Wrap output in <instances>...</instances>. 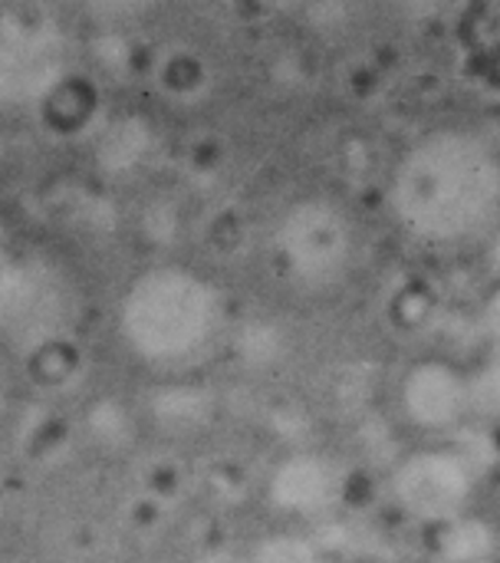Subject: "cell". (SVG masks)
I'll return each instance as SVG.
<instances>
[{
  "mask_svg": "<svg viewBox=\"0 0 500 563\" xmlns=\"http://www.w3.org/2000/svg\"><path fill=\"white\" fill-rule=\"evenodd\" d=\"M475 492V468L465 455L429 449L409 455L392 475V498L399 508L425 525H448L465 515Z\"/></svg>",
  "mask_w": 500,
  "mask_h": 563,
  "instance_id": "6",
  "label": "cell"
},
{
  "mask_svg": "<svg viewBox=\"0 0 500 563\" xmlns=\"http://www.w3.org/2000/svg\"><path fill=\"white\" fill-rule=\"evenodd\" d=\"M277 251L293 277L307 284H323L346 267L353 231L336 205L320 198L297 201L277 228Z\"/></svg>",
  "mask_w": 500,
  "mask_h": 563,
  "instance_id": "5",
  "label": "cell"
},
{
  "mask_svg": "<svg viewBox=\"0 0 500 563\" xmlns=\"http://www.w3.org/2000/svg\"><path fill=\"white\" fill-rule=\"evenodd\" d=\"M73 317L66 277L40 257H10L0 267V333L20 350L53 343Z\"/></svg>",
  "mask_w": 500,
  "mask_h": 563,
  "instance_id": "3",
  "label": "cell"
},
{
  "mask_svg": "<svg viewBox=\"0 0 500 563\" xmlns=\"http://www.w3.org/2000/svg\"><path fill=\"white\" fill-rule=\"evenodd\" d=\"M221 327L218 287L185 267L138 274L119 303V333L145 363H185L201 353Z\"/></svg>",
  "mask_w": 500,
  "mask_h": 563,
  "instance_id": "2",
  "label": "cell"
},
{
  "mask_svg": "<svg viewBox=\"0 0 500 563\" xmlns=\"http://www.w3.org/2000/svg\"><path fill=\"white\" fill-rule=\"evenodd\" d=\"M392 208L425 241L471 238L500 211L498 155L475 135L435 132L399 162Z\"/></svg>",
  "mask_w": 500,
  "mask_h": 563,
  "instance_id": "1",
  "label": "cell"
},
{
  "mask_svg": "<svg viewBox=\"0 0 500 563\" xmlns=\"http://www.w3.org/2000/svg\"><path fill=\"white\" fill-rule=\"evenodd\" d=\"M402 409L419 429L429 432L452 429L471 412L468 376H462L455 366L438 360L419 363L402 383Z\"/></svg>",
  "mask_w": 500,
  "mask_h": 563,
  "instance_id": "8",
  "label": "cell"
},
{
  "mask_svg": "<svg viewBox=\"0 0 500 563\" xmlns=\"http://www.w3.org/2000/svg\"><path fill=\"white\" fill-rule=\"evenodd\" d=\"M152 412L162 426L171 429H188V426H201L211 416V399L204 389H191V386H175V389H162L155 393Z\"/></svg>",
  "mask_w": 500,
  "mask_h": 563,
  "instance_id": "11",
  "label": "cell"
},
{
  "mask_svg": "<svg viewBox=\"0 0 500 563\" xmlns=\"http://www.w3.org/2000/svg\"><path fill=\"white\" fill-rule=\"evenodd\" d=\"M500 538L495 525L481 518H455L438 528L435 538V554L442 563H488L498 554Z\"/></svg>",
  "mask_w": 500,
  "mask_h": 563,
  "instance_id": "10",
  "label": "cell"
},
{
  "mask_svg": "<svg viewBox=\"0 0 500 563\" xmlns=\"http://www.w3.org/2000/svg\"><path fill=\"white\" fill-rule=\"evenodd\" d=\"M343 498V472L336 462L316 452H297L284 459L270 475V501L293 518L326 515Z\"/></svg>",
  "mask_w": 500,
  "mask_h": 563,
  "instance_id": "7",
  "label": "cell"
},
{
  "mask_svg": "<svg viewBox=\"0 0 500 563\" xmlns=\"http://www.w3.org/2000/svg\"><path fill=\"white\" fill-rule=\"evenodd\" d=\"M66 76V40L43 16L0 23V106L40 102Z\"/></svg>",
  "mask_w": 500,
  "mask_h": 563,
  "instance_id": "4",
  "label": "cell"
},
{
  "mask_svg": "<svg viewBox=\"0 0 500 563\" xmlns=\"http://www.w3.org/2000/svg\"><path fill=\"white\" fill-rule=\"evenodd\" d=\"M244 563H323V554L303 534H274L254 544Z\"/></svg>",
  "mask_w": 500,
  "mask_h": 563,
  "instance_id": "12",
  "label": "cell"
},
{
  "mask_svg": "<svg viewBox=\"0 0 500 563\" xmlns=\"http://www.w3.org/2000/svg\"><path fill=\"white\" fill-rule=\"evenodd\" d=\"M142 132H148L145 125H135V122H119L109 139L102 142V165L109 168H125L135 162V155L142 152V145H132V139H142Z\"/></svg>",
  "mask_w": 500,
  "mask_h": 563,
  "instance_id": "13",
  "label": "cell"
},
{
  "mask_svg": "<svg viewBox=\"0 0 500 563\" xmlns=\"http://www.w3.org/2000/svg\"><path fill=\"white\" fill-rule=\"evenodd\" d=\"M481 333L488 343V360L475 376H468V406L481 419H500V290L481 313Z\"/></svg>",
  "mask_w": 500,
  "mask_h": 563,
  "instance_id": "9",
  "label": "cell"
},
{
  "mask_svg": "<svg viewBox=\"0 0 500 563\" xmlns=\"http://www.w3.org/2000/svg\"><path fill=\"white\" fill-rule=\"evenodd\" d=\"M10 261V251H7V231H3V221H0V267Z\"/></svg>",
  "mask_w": 500,
  "mask_h": 563,
  "instance_id": "14",
  "label": "cell"
}]
</instances>
